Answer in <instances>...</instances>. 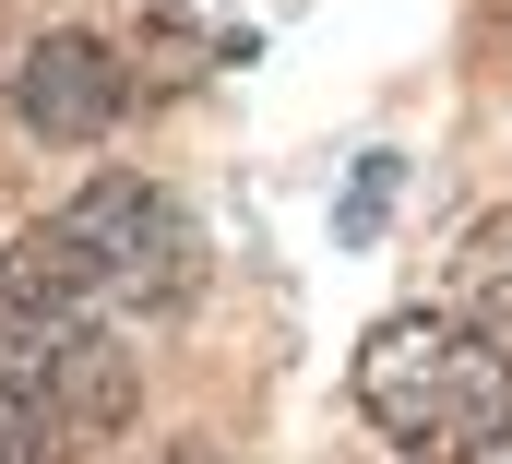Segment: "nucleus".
Wrapping results in <instances>:
<instances>
[{
    "instance_id": "2",
    "label": "nucleus",
    "mask_w": 512,
    "mask_h": 464,
    "mask_svg": "<svg viewBox=\"0 0 512 464\" xmlns=\"http://www.w3.org/2000/svg\"><path fill=\"white\" fill-rule=\"evenodd\" d=\"M131 417V357L84 322H0V429L24 453L108 441Z\"/></svg>"
},
{
    "instance_id": "4",
    "label": "nucleus",
    "mask_w": 512,
    "mask_h": 464,
    "mask_svg": "<svg viewBox=\"0 0 512 464\" xmlns=\"http://www.w3.org/2000/svg\"><path fill=\"white\" fill-rule=\"evenodd\" d=\"M120 108H131V60L108 36H36V48L12 60V119H24L36 143H96Z\"/></svg>"
},
{
    "instance_id": "1",
    "label": "nucleus",
    "mask_w": 512,
    "mask_h": 464,
    "mask_svg": "<svg viewBox=\"0 0 512 464\" xmlns=\"http://www.w3.org/2000/svg\"><path fill=\"white\" fill-rule=\"evenodd\" d=\"M358 405L393 453L417 464H477L512 441V346L453 322V310H393L358 346Z\"/></svg>"
},
{
    "instance_id": "3",
    "label": "nucleus",
    "mask_w": 512,
    "mask_h": 464,
    "mask_svg": "<svg viewBox=\"0 0 512 464\" xmlns=\"http://www.w3.org/2000/svg\"><path fill=\"white\" fill-rule=\"evenodd\" d=\"M60 227L84 238V262H96V298H131V310H179L191 298V227H179V203L167 191H143V179H96L84 203H60Z\"/></svg>"
},
{
    "instance_id": "6",
    "label": "nucleus",
    "mask_w": 512,
    "mask_h": 464,
    "mask_svg": "<svg viewBox=\"0 0 512 464\" xmlns=\"http://www.w3.org/2000/svg\"><path fill=\"white\" fill-rule=\"evenodd\" d=\"M0 464H36V453H24V441H12V429H0Z\"/></svg>"
},
{
    "instance_id": "5",
    "label": "nucleus",
    "mask_w": 512,
    "mask_h": 464,
    "mask_svg": "<svg viewBox=\"0 0 512 464\" xmlns=\"http://www.w3.org/2000/svg\"><path fill=\"white\" fill-rule=\"evenodd\" d=\"M393 191H405V167H393V155H358V179H346L334 227H346V238H370V227H382V203H393Z\"/></svg>"
}]
</instances>
